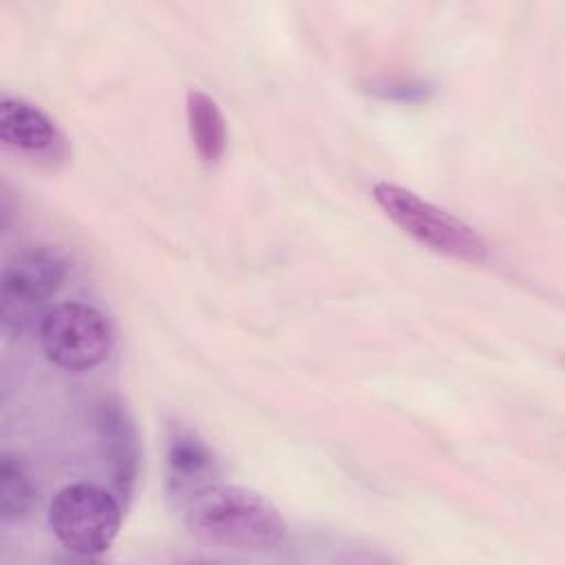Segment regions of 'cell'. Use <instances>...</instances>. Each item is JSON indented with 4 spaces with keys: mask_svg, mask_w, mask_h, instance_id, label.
Wrapping results in <instances>:
<instances>
[{
    "mask_svg": "<svg viewBox=\"0 0 565 565\" xmlns=\"http://www.w3.org/2000/svg\"><path fill=\"white\" fill-rule=\"evenodd\" d=\"M168 463H170L174 477L192 479V477L210 470L212 455L205 448V444L201 439H196L192 433L177 430V435L170 439Z\"/></svg>",
    "mask_w": 565,
    "mask_h": 565,
    "instance_id": "cell-10",
    "label": "cell"
},
{
    "mask_svg": "<svg viewBox=\"0 0 565 565\" xmlns=\"http://www.w3.org/2000/svg\"><path fill=\"white\" fill-rule=\"evenodd\" d=\"M44 355L68 371H88L102 364L113 349V329L102 311L84 302H62L40 322Z\"/></svg>",
    "mask_w": 565,
    "mask_h": 565,
    "instance_id": "cell-4",
    "label": "cell"
},
{
    "mask_svg": "<svg viewBox=\"0 0 565 565\" xmlns=\"http://www.w3.org/2000/svg\"><path fill=\"white\" fill-rule=\"evenodd\" d=\"M49 525L66 550L93 556L113 545L121 525V508L106 488L79 481L53 497Z\"/></svg>",
    "mask_w": 565,
    "mask_h": 565,
    "instance_id": "cell-3",
    "label": "cell"
},
{
    "mask_svg": "<svg viewBox=\"0 0 565 565\" xmlns=\"http://www.w3.org/2000/svg\"><path fill=\"white\" fill-rule=\"evenodd\" d=\"M185 110L192 146L199 159L207 166L218 163L227 148V128L216 99H212L207 93L199 88H192L188 90Z\"/></svg>",
    "mask_w": 565,
    "mask_h": 565,
    "instance_id": "cell-7",
    "label": "cell"
},
{
    "mask_svg": "<svg viewBox=\"0 0 565 565\" xmlns=\"http://www.w3.org/2000/svg\"><path fill=\"white\" fill-rule=\"evenodd\" d=\"M102 430H104V439L106 446L113 448V463H115V475L121 481L124 488L126 481L132 479L135 475V437H132V428L128 426V422H124L121 413L117 408H108L104 411V419H102Z\"/></svg>",
    "mask_w": 565,
    "mask_h": 565,
    "instance_id": "cell-9",
    "label": "cell"
},
{
    "mask_svg": "<svg viewBox=\"0 0 565 565\" xmlns=\"http://www.w3.org/2000/svg\"><path fill=\"white\" fill-rule=\"evenodd\" d=\"M373 199L384 214L419 245L463 263L486 260L488 243L475 227L422 199L413 190L377 181L373 185Z\"/></svg>",
    "mask_w": 565,
    "mask_h": 565,
    "instance_id": "cell-2",
    "label": "cell"
},
{
    "mask_svg": "<svg viewBox=\"0 0 565 565\" xmlns=\"http://www.w3.org/2000/svg\"><path fill=\"white\" fill-rule=\"evenodd\" d=\"M68 263L55 247L40 245L15 254L2 269L0 302L7 329H22L33 311L64 282Z\"/></svg>",
    "mask_w": 565,
    "mask_h": 565,
    "instance_id": "cell-5",
    "label": "cell"
},
{
    "mask_svg": "<svg viewBox=\"0 0 565 565\" xmlns=\"http://www.w3.org/2000/svg\"><path fill=\"white\" fill-rule=\"evenodd\" d=\"M188 532L205 545L265 552L285 541L287 523L263 494L227 483L199 488L185 508Z\"/></svg>",
    "mask_w": 565,
    "mask_h": 565,
    "instance_id": "cell-1",
    "label": "cell"
},
{
    "mask_svg": "<svg viewBox=\"0 0 565 565\" xmlns=\"http://www.w3.org/2000/svg\"><path fill=\"white\" fill-rule=\"evenodd\" d=\"M0 139L7 148L35 159H60L66 152V139L57 124L20 97L0 102Z\"/></svg>",
    "mask_w": 565,
    "mask_h": 565,
    "instance_id": "cell-6",
    "label": "cell"
},
{
    "mask_svg": "<svg viewBox=\"0 0 565 565\" xmlns=\"http://www.w3.org/2000/svg\"><path fill=\"white\" fill-rule=\"evenodd\" d=\"M33 486L22 463L9 452L0 459V516L2 521L22 519L33 503Z\"/></svg>",
    "mask_w": 565,
    "mask_h": 565,
    "instance_id": "cell-8",
    "label": "cell"
}]
</instances>
